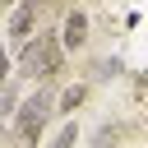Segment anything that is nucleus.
Returning <instances> with one entry per match:
<instances>
[{
	"instance_id": "obj_1",
	"label": "nucleus",
	"mask_w": 148,
	"mask_h": 148,
	"mask_svg": "<svg viewBox=\"0 0 148 148\" xmlns=\"http://www.w3.org/2000/svg\"><path fill=\"white\" fill-rule=\"evenodd\" d=\"M51 116H56V97H51V88L28 92V97L18 102V111H14V134H18V143H23V148H32V143L46 134Z\"/></svg>"
},
{
	"instance_id": "obj_2",
	"label": "nucleus",
	"mask_w": 148,
	"mask_h": 148,
	"mask_svg": "<svg viewBox=\"0 0 148 148\" xmlns=\"http://www.w3.org/2000/svg\"><path fill=\"white\" fill-rule=\"evenodd\" d=\"M18 60H23V74L51 83L60 69H65V46H60V32H42L37 42L18 46Z\"/></svg>"
},
{
	"instance_id": "obj_3",
	"label": "nucleus",
	"mask_w": 148,
	"mask_h": 148,
	"mask_svg": "<svg viewBox=\"0 0 148 148\" xmlns=\"http://www.w3.org/2000/svg\"><path fill=\"white\" fill-rule=\"evenodd\" d=\"M37 0H18V9L9 14V42H18V46H28L32 42V23H37Z\"/></svg>"
},
{
	"instance_id": "obj_4",
	"label": "nucleus",
	"mask_w": 148,
	"mask_h": 148,
	"mask_svg": "<svg viewBox=\"0 0 148 148\" xmlns=\"http://www.w3.org/2000/svg\"><path fill=\"white\" fill-rule=\"evenodd\" d=\"M60 46L65 51H83L88 46V14L83 9H69L65 23H60Z\"/></svg>"
},
{
	"instance_id": "obj_5",
	"label": "nucleus",
	"mask_w": 148,
	"mask_h": 148,
	"mask_svg": "<svg viewBox=\"0 0 148 148\" xmlns=\"http://www.w3.org/2000/svg\"><path fill=\"white\" fill-rule=\"evenodd\" d=\"M83 97H88V88H83V83H69V88L56 97V116H65V120H69V116H74V106H79Z\"/></svg>"
},
{
	"instance_id": "obj_6",
	"label": "nucleus",
	"mask_w": 148,
	"mask_h": 148,
	"mask_svg": "<svg viewBox=\"0 0 148 148\" xmlns=\"http://www.w3.org/2000/svg\"><path fill=\"white\" fill-rule=\"evenodd\" d=\"M51 148H79V125H74V120H65V125H60V134L51 139Z\"/></svg>"
},
{
	"instance_id": "obj_7",
	"label": "nucleus",
	"mask_w": 148,
	"mask_h": 148,
	"mask_svg": "<svg viewBox=\"0 0 148 148\" xmlns=\"http://www.w3.org/2000/svg\"><path fill=\"white\" fill-rule=\"evenodd\" d=\"M9 88V56H5V46H0V92Z\"/></svg>"
},
{
	"instance_id": "obj_8",
	"label": "nucleus",
	"mask_w": 148,
	"mask_h": 148,
	"mask_svg": "<svg viewBox=\"0 0 148 148\" xmlns=\"http://www.w3.org/2000/svg\"><path fill=\"white\" fill-rule=\"evenodd\" d=\"M37 5H51V0H37Z\"/></svg>"
},
{
	"instance_id": "obj_9",
	"label": "nucleus",
	"mask_w": 148,
	"mask_h": 148,
	"mask_svg": "<svg viewBox=\"0 0 148 148\" xmlns=\"http://www.w3.org/2000/svg\"><path fill=\"white\" fill-rule=\"evenodd\" d=\"M0 5H9V0H0Z\"/></svg>"
},
{
	"instance_id": "obj_10",
	"label": "nucleus",
	"mask_w": 148,
	"mask_h": 148,
	"mask_svg": "<svg viewBox=\"0 0 148 148\" xmlns=\"http://www.w3.org/2000/svg\"><path fill=\"white\" fill-rule=\"evenodd\" d=\"M14 148H23V143H14Z\"/></svg>"
}]
</instances>
